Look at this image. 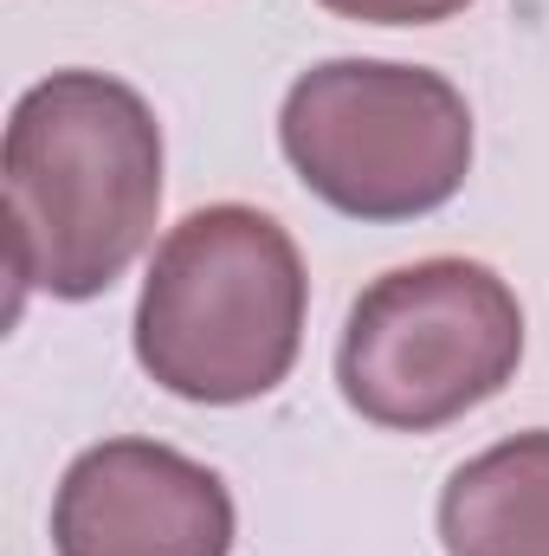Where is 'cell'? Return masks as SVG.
Returning <instances> with one entry per match:
<instances>
[{"mask_svg":"<svg viewBox=\"0 0 549 556\" xmlns=\"http://www.w3.org/2000/svg\"><path fill=\"white\" fill-rule=\"evenodd\" d=\"M0 175L20 291L85 304L155 233L162 124L111 72H52L13 104Z\"/></svg>","mask_w":549,"mask_h":556,"instance_id":"1","label":"cell"},{"mask_svg":"<svg viewBox=\"0 0 549 556\" xmlns=\"http://www.w3.org/2000/svg\"><path fill=\"white\" fill-rule=\"evenodd\" d=\"M304 311L297 240L272 214L220 201L162 233L137 298V363L181 402L240 408L291 376Z\"/></svg>","mask_w":549,"mask_h":556,"instance_id":"2","label":"cell"},{"mask_svg":"<svg viewBox=\"0 0 549 556\" xmlns=\"http://www.w3.org/2000/svg\"><path fill=\"white\" fill-rule=\"evenodd\" d=\"M297 181L349 220H420L472 175V111L452 78L395 59H323L278 111Z\"/></svg>","mask_w":549,"mask_h":556,"instance_id":"3","label":"cell"},{"mask_svg":"<svg viewBox=\"0 0 549 556\" xmlns=\"http://www.w3.org/2000/svg\"><path fill=\"white\" fill-rule=\"evenodd\" d=\"M524 363V304L478 260L382 273L343 324V402L388 433H433L485 408Z\"/></svg>","mask_w":549,"mask_h":556,"instance_id":"4","label":"cell"},{"mask_svg":"<svg viewBox=\"0 0 549 556\" xmlns=\"http://www.w3.org/2000/svg\"><path fill=\"white\" fill-rule=\"evenodd\" d=\"M59 556H233V492L162 440L85 446L52 498Z\"/></svg>","mask_w":549,"mask_h":556,"instance_id":"5","label":"cell"},{"mask_svg":"<svg viewBox=\"0 0 549 556\" xmlns=\"http://www.w3.org/2000/svg\"><path fill=\"white\" fill-rule=\"evenodd\" d=\"M446 556H549V427L465 459L439 492Z\"/></svg>","mask_w":549,"mask_h":556,"instance_id":"6","label":"cell"},{"mask_svg":"<svg viewBox=\"0 0 549 556\" xmlns=\"http://www.w3.org/2000/svg\"><path fill=\"white\" fill-rule=\"evenodd\" d=\"M336 20H362V26H439L452 13H465L472 0H323Z\"/></svg>","mask_w":549,"mask_h":556,"instance_id":"7","label":"cell"}]
</instances>
